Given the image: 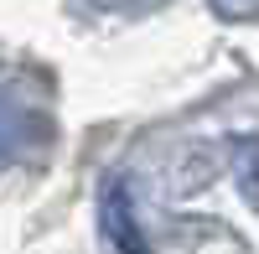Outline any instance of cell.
Returning <instances> with one entry per match:
<instances>
[{"mask_svg":"<svg viewBox=\"0 0 259 254\" xmlns=\"http://www.w3.org/2000/svg\"><path fill=\"white\" fill-rule=\"evenodd\" d=\"M104 223H109V239H114L124 254H145V244L135 239V218H130V202H124L119 187L109 192V213H104Z\"/></svg>","mask_w":259,"mask_h":254,"instance_id":"cell-1","label":"cell"}]
</instances>
